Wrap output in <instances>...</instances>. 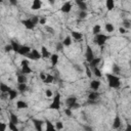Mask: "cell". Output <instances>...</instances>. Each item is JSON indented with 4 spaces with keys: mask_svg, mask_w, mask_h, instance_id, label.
Segmentation results:
<instances>
[{
    "mask_svg": "<svg viewBox=\"0 0 131 131\" xmlns=\"http://www.w3.org/2000/svg\"><path fill=\"white\" fill-rule=\"evenodd\" d=\"M106 79H107V83L108 86L113 89H117L121 86V80L118 76L113 75V74H106Z\"/></svg>",
    "mask_w": 131,
    "mask_h": 131,
    "instance_id": "6da1fadb",
    "label": "cell"
},
{
    "mask_svg": "<svg viewBox=\"0 0 131 131\" xmlns=\"http://www.w3.org/2000/svg\"><path fill=\"white\" fill-rule=\"evenodd\" d=\"M60 98H61V95L59 92H56L53 96V100L52 102L50 103L49 105V108L50 110H54V111H58L60 108V104H61V101H60Z\"/></svg>",
    "mask_w": 131,
    "mask_h": 131,
    "instance_id": "7a4b0ae2",
    "label": "cell"
},
{
    "mask_svg": "<svg viewBox=\"0 0 131 131\" xmlns=\"http://www.w3.org/2000/svg\"><path fill=\"white\" fill-rule=\"evenodd\" d=\"M108 36H106V35H104V34H97V35H95V38H94V42L98 45V46H103L105 43H106V41L108 40Z\"/></svg>",
    "mask_w": 131,
    "mask_h": 131,
    "instance_id": "3957f363",
    "label": "cell"
},
{
    "mask_svg": "<svg viewBox=\"0 0 131 131\" xmlns=\"http://www.w3.org/2000/svg\"><path fill=\"white\" fill-rule=\"evenodd\" d=\"M20 64H21V74L23 75H27V74L32 73V69L29 66V60L28 59H23Z\"/></svg>",
    "mask_w": 131,
    "mask_h": 131,
    "instance_id": "277c9868",
    "label": "cell"
},
{
    "mask_svg": "<svg viewBox=\"0 0 131 131\" xmlns=\"http://www.w3.org/2000/svg\"><path fill=\"white\" fill-rule=\"evenodd\" d=\"M85 58H86V61H87L88 63H89V62L94 58V53H93V51H92V48H91L89 45H87V46H86Z\"/></svg>",
    "mask_w": 131,
    "mask_h": 131,
    "instance_id": "5b68a950",
    "label": "cell"
},
{
    "mask_svg": "<svg viewBox=\"0 0 131 131\" xmlns=\"http://www.w3.org/2000/svg\"><path fill=\"white\" fill-rule=\"evenodd\" d=\"M30 59H33V60H38V59H40L41 58V53L37 50V49H32L31 50V52L27 55Z\"/></svg>",
    "mask_w": 131,
    "mask_h": 131,
    "instance_id": "8992f818",
    "label": "cell"
},
{
    "mask_svg": "<svg viewBox=\"0 0 131 131\" xmlns=\"http://www.w3.org/2000/svg\"><path fill=\"white\" fill-rule=\"evenodd\" d=\"M33 124H34V127H35L36 131H43L44 121L39 120V119H33Z\"/></svg>",
    "mask_w": 131,
    "mask_h": 131,
    "instance_id": "52a82bcc",
    "label": "cell"
},
{
    "mask_svg": "<svg viewBox=\"0 0 131 131\" xmlns=\"http://www.w3.org/2000/svg\"><path fill=\"white\" fill-rule=\"evenodd\" d=\"M31 48L28 46V45H20V48L18 50V54L20 55H24V56H27L30 52H31Z\"/></svg>",
    "mask_w": 131,
    "mask_h": 131,
    "instance_id": "ba28073f",
    "label": "cell"
},
{
    "mask_svg": "<svg viewBox=\"0 0 131 131\" xmlns=\"http://www.w3.org/2000/svg\"><path fill=\"white\" fill-rule=\"evenodd\" d=\"M60 10L63 12V13H69L71 10H72V3L71 2H66V3H63L62 5H61V7H60Z\"/></svg>",
    "mask_w": 131,
    "mask_h": 131,
    "instance_id": "9c48e42d",
    "label": "cell"
},
{
    "mask_svg": "<svg viewBox=\"0 0 131 131\" xmlns=\"http://www.w3.org/2000/svg\"><path fill=\"white\" fill-rule=\"evenodd\" d=\"M121 124H122V121H121L120 116L116 115L115 118H114V121H113V128L114 129H119L121 127Z\"/></svg>",
    "mask_w": 131,
    "mask_h": 131,
    "instance_id": "30bf717a",
    "label": "cell"
},
{
    "mask_svg": "<svg viewBox=\"0 0 131 131\" xmlns=\"http://www.w3.org/2000/svg\"><path fill=\"white\" fill-rule=\"evenodd\" d=\"M99 96H100V94H99V92H97V91H91V92H89V94H88V100H93V101H96L98 98H99Z\"/></svg>",
    "mask_w": 131,
    "mask_h": 131,
    "instance_id": "8fae6325",
    "label": "cell"
},
{
    "mask_svg": "<svg viewBox=\"0 0 131 131\" xmlns=\"http://www.w3.org/2000/svg\"><path fill=\"white\" fill-rule=\"evenodd\" d=\"M21 24H23V25L25 26V28L28 29V30H34V28H35V26L33 25V23L31 21L30 18H28V19H23V20H21Z\"/></svg>",
    "mask_w": 131,
    "mask_h": 131,
    "instance_id": "7c38bea8",
    "label": "cell"
},
{
    "mask_svg": "<svg viewBox=\"0 0 131 131\" xmlns=\"http://www.w3.org/2000/svg\"><path fill=\"white\" fill-rule=\"evenodd\" d=\"M100 81L99 80H92L91 82H90V88L93 90V91H96V90H98V88L100 87Z\"/></svg>",
    "mask_w": 131,
    "mask_h": 131,
    "instance_id": "4fadbf2b",
    "label": "cell"
},
{
    "mask_svg": "<svg viewBox=\"0 0 131 131\" xmlns=\"http://www.w3.org/2000/svg\"><path fill=\"white\" fill-rule=\"evenodd\" d=\"M75 2H76V4L78 5V7H79V9L81 11H86L87 10V4H86V2H84L82 0H76Z\"/></svg>",
    "mask_w": 131,
    "mask_h": 131,
    "instance_id": "5bb4252c",
    "label": "cell"
},
{
    "mask_svg": "<svg viewBox=\"0 0 131 131\" xmlns=\"http://www.w3.org/2000/svg\"><path fill=\"white\" fill-rule=\"evenodd\" d=\"M50 56H51V53L49 52V50L45 46H42L41 47V57H43V58H49Z\"/></svg>",
    "mask_w": 131,
    "mask_h": 131,
    "instance_id": "9a60e30c",
    "label": "cell"
},
{
    "mask_svg": "<svg viewBox=\"0 0 131 131\" xmlns=\"http://www.w3.org/2000/svg\"><path fill=\"white\" fill-rule=\"evenodd\" d=\"M100 61H101V58L100 57H94L90 62H89V68H97V66L100 63Z\"/></svg>",
    "mask_w": 131,
    "mask_h": 131,
    "instance_id": "2e32d148",
    "label": "cell"
},
{
    "mask_svg": "<svg viewBox=\"0 0 131 131\" xmlns=\"http://www.w3.org/2000/svg\"><path fill=\"white\" fill-rule=\"evenodd\" d=\"M10 89H11V88H10L8 85H6V84L3 83V82H0V92H1V93H6V94H8V92H9Z\"/></svg>",
    "mask_w": 131,
    "mask_h": 131,
    "instance_id": "e0dca14e",
    "label": "cell"
},
{
    "mask_svg": "<svg viewBox=\"0 0 131 131\" xmlns=\"http://www.w3.org/2000/svg\"><path fill=\"white\" fill-rule=\"evenodd\" d=\"M16 81H17V83H18V84H27L28 79H27L26 75L18 74V75H17V78H16Z\"/></svg>",
    "mask_w": 131,
    "mask_h": 131,
    "instance_id": "ac0fdd59",
    "label": "cell"
},
{
    "mask_svg": "<svg viewBox=\"0 0 131 131\" xmlns=\"http://www.w3.org/2000/svg\"><path fill=\"white\" fill-rule=\"evenodd\" d=\"M41 6H42V1H40V0H34L33 3H32L31 8L33 10H38L39 8H41Z\"/></svg>",
    "mask_w": 131,
    "mask_h": 131,
    "instance_id": "d6986e66",
    "label": "cell"
},
{
    "mask_svg": "<svg viewBox=\"0 0 131 131\" xmlns=\"http://www.w3.org/2000/svg\"><path fill=\"white\" fill-rule=\"evenodd\" d=\"M75 102H77V97H76V96H74V95H71V96H69V97L66 99V103H67L68 107H69L70 105L74 104Z\"/></svg>",
    "mask_w": 131,
    "mask_h": 131,
    "instance_id": "ffe728a7",
    "label": "cell"
},
{
    "mask_svg": "<svg viewBox=\"0 0 131 131\" xmlns=\"http://www.w3.org/2000/svg\"><path fill=\"white\" fill-rule=\"evenodd\" d=\"M45 124H46V129H45V131H56L54 125H53L52 122H50L49 120H46V121H45Z\"/></svg>",
    "mask_w": 131,
    "mask_h": 131,
    "instance_id": "44dd1931",
    "label": "cell"
},
{
    "mask_svg": "<svg viewBox=\"0 0 131 131\" xmlns=\"http://www.w3.org/2000/svg\"><path fill=\"white\" fill-rule=\"evenodd\" d=\"M72 37H73L75 40L79 41V40H81V39L83 38V34H82L81 32H78V31H73V32H72Z\"/></svg>",
    "mask_w": 131,
    "mask_h": 131,
    "instance_id": "7402d4cb",
    "label": "cell"
},
{
    "mask_svg": "<svg viewBox=\"0 0 131 131\" xmlns=\"http://www.w3.org/2000/svg\"><path fill=\"white\" fill-rule=\"evenodd\" d=\"M58 54H56V53H53V54H51V56H50V60H51V64H52V67H55L56 64H57V62H58Z\"/></svg>",
    "mask_w": 131,
    "mask_h": 131,
    "instance_id": "603a6c76",
    "label": "cell"
},
{
    "mask_svg": "<svg viewBox=\"0 0 131 131\" xmlns=\"http://www.w3.org/2000/svg\"><path fill=\"white\" fill-rule=\"evenodd\" d=\"M10 45H11V47H12V51H14V52L18 53V50H19V48H20V45H19L16 41H14V40H12V41H11Z\"/></svg>",
    "mask_w": 131,
    "mask_h": 131,
    "instance_id": "cb8c5ba5",
    "label": "cell"
},
{
    "mask_svg": "<svg viewBox=\"0 0 131 131\" xmlns=\"http://www.w3.org/2000/svg\"><path fill=\"white\" fill-rule=\"evenodd\" d=\"M16 107L18 110H23V108H28V103L24 100H17L16 102Z\"/></svg>",
    "mask_w": 131,
    "mask_h": 131,
    "instance_id": "d4e9b609",
    "label": "cell"
},
{
    "mask_svg": "<svg viewBox=\"0 0 131 131\" xmlns=\"http://www.w3.org/2000/svg\"><path fill=\"white\" fill-rule=\"evenodd\" d=\"M105 6H106V8H107L108 11L113 10V9L115 8V1H114V0H106Z\"/></svg>",
    "mask_w": 131,
    "mask_h": 131,
    "instance_id": "484cf974",
    "label": "cell"
},
{
    "mask_svg": "<svg viewBox=\"0 0 131 131\" xmlns=\"http://www.w3.org/2000/svg\"><path fill=\"white\" fill-rule=\"evenodd\" d=\"M17 95H18V93H17V91H16V90L10 89V90H9V92H8V97H9V99H10V100H13L14 98H16V97H17Z\"/></svg>",
    "mask_w": 131,
    "mask_h": 131,
    "instance_id": "4316f807",
    "label": "cell"
},
{
    "mask_svg": "<svg viewBox=\"0 0 131 131\" xmlns=\"http://www.w3.org/2000/svg\"><path fill=\"white\" fill-rule=\"evenodd\" d=\"M61 43H62L63 47H64V46H66V47H68V46H70V45L72 44V38H71L70 36H67V37L63 39V41H62Z\"/></svg>",
    "mask_w": 131,
    "mask_h": 131,
    "instance_id": "83f0119b",
    "label": "cell"
},
{
    "mask_svg": "<svg viewBox=\"0 0 131 131\" xmlns=\"http://www.w3.org/2000/svg\"><path fill=\"white\" fill-rule=\"evenodd\" d=\"M54 81V77L51 75V74H47L46 75V78H45V80L43 81L45 84H50V83H52Z\"/></svg>",
    "mask_w": 131,
    "mask_h": 131,
    "instance_id": "f1b7e54d",
    "label": "cell"
},
{
    "mask_svg": "<svg viewBox=\"0 0 131 131\" xmlns=\"http://www.w3.org/2000/svg\"><path fill=\"white\" fill-rule=\"evenodd\" d=\"M9 122H11V123H13L15 125L18 124V118L14 113H10V121Z\"/></svg>",
    "mask_w": 131,
    "mask_h": 131,
    "instance_id": "f546056e",
    "label": "cell"
},
{
    "mask_svg": "<svg viewBox=\"0 0 131 131\" xmlns=\"http://www.w3.org/2000/svg\"><path fill=\"white\" fill-rule=\"evenodd\" d=\"M104 28H105V31H106L107 33H112V32H114V30H115L114 25L111 24V23H106L105 26H104Z\"/></svg>",
    "mask_w": 131,
    "mask_h": 131,
    "instance_id": "4dcf8cb0",
    "label": "cell"
},
{
    "mask_svg": "<svg viewBox=\"0 0 131 131\" xmlns=\"http://www.w3.org/2000/svg\"><path fill=\"white\" fill-rule=\"evenodd\" d=\"M100 31H101L100 25H94V27H93V29H92V33H93L94 35H97V34L100 33Z\"/></svg>",
    "mask_w": 131,
    "mask_h": 131,
    "instance_id": "1f68e13d",
    "label": "cell"
},
{
    "mask_svg": "<svg viewBox=\"0 0 131 131\" xmlns=\"http://www.w3.org/2000/svg\"><path fill=\"white\" fill-rule=\"evenodd\" d=\"M112 71H113V75H118V74H120V67L118 66V64H113V67H112Z\"/></svg>",
    "mask_w": 131,
    "mask_h": 131,
    "instance_id": "d6a6232c",
    "label": "cell"
},
{
    "mask_svg": "<svg viewBox=\"0 0 131 131\" xmlns=\"http://www.w3.org/2000/svg\"><path fill=\"white\" fill-rule=\"evenodd\" d=\"M122 25H123V28L126 29V30L131 28V21H130V19H124Z\"/></svg>",
    "mask_w": 131,
    "mask_h": 131,
    "instance_id": "836d02e7",
    "label": "cell"
},
{
    "mask_svg": "<svg viewBox=\"0 0 131 131\" xmlns=\"http://www.w3.org/2000/svg\"><path fill=\"white\" fill-rule=\"evenodd\" d=\"M93 73H94V76L97 77V78H100L102 76V74H101V72L98 68H93Z\"/></svg>",
    "mask_w": 131,
    "mask_h": 131,
    "instance_id": "e575fe53",
    "label": "cell"
},
{
    "mask_svg": "<svg viewBox=\"0 0 131 131\" xmlns=\"http://www.w3.org/2000/svg\"><path fill=\"white\" fill-rule=\"evenodd\" d=\"M54 127H55L56 131H57V130H61V129L63 128V124H62V122H61V121H57V122L55 123Z\"/></svg>",
    "mask_w": 131,
    "mask_h": 131,
    "instance_id": "d590c367",
    "label": "cell"
},
{
    "mask_svg": "<svg viewBox=\"0 0 131 131\" xmlns=\"http://www.w3.org/2000/svg\"><path fill=\"white\" fill-rule=\"evenodd\" d=\"M8 128H9L11 131H18V128H17V126H16L15 124L11 123V122H9V123H8Z\"/></svg>",
    "mask_w": 131,
    "mask_h": 131,
    "instance_id": "8d00e7d4",
    "label": "cell"
},
{
    "mask_svg": "<svg viewBox=\"0 0 131 131\" xmlns=\"http://www.w3.org/2000/svg\"><path fill=\"white\" fill-rule=\"evenodd\" d=\"M30 19H31V21L33 23L34 26H36L37 24H39V17H38V15H33Z\"/></svg>",
    "mask_w": 131,
    "mask_h": 131,
    "instance_id": "74e56055",
    "label": "cell"
},
{
    "mask_svg": "<svg viewBox=\"0 0 131 131\" xmlns=\"http://www.w3.org/2000/svg\"><path fill=\"white\" fill-rule=\"evenodd\" d=\"M17 88H18V90H19L20 92H25V91L28 89V87H27V84H18Z\"/></svg>",
    "mask_w": 131,
    "mask_h": 131,
    "instance_id": "f35d334b",
    "label": "cell"
},
{
    "mask_svg": "<svg viewBox=\"0 0 131 131\" xmlns=\"http://www.w3.org/2000/svg\"><path fill=\"white\" fill-rule=\"evenodd\" d=\"M78 16H79V18L80 19H83V18H85L86 16H87V11H79V13H78Z\"/></svg>",
    "mask_w": 131,
    "mask_h": 131,
    "instance_id": "ab89813d",
    "label": "cell"
},
{
    "mask_svg": "<svg viewBox=\"0 0 131 131\" xmlns=\"http://www.w3.org/2000/svg\"><path fill=\"white\" fill-rule=\"evenodd\" d=\"M80 106H81V105H80V103H78V102H75L74 104L70 105L68 108H70V110H72V111H73V110H77V108H79Z\"/></svg>",
    "mask_w": 131,
    "mask_h": 131,
    "instance_id": "60d3db41",
    "label": "cell"
},
{
    "mask_svg": "<svg viewBox=\"0 0 131 131\" xmlns=\"http://www.w3.org/2000/svg\"><path fill=\"white\" fill-rule=\"evenodd\" d=\"M86 76L88 78H91V76H92V72H91V70L88 66H86Z\"/></svg>",
    "mask_w": 131,
    "mask_h": 131,
    "instance_id": "b9f144b4",
    "label": "cell"
},
{
    "mask_svg": "<svg viewBox=\"0 0 131 131\" xmlns=\"http://www.w3.org/2000/svg\"><path fill=\"white\" fill-rule=\"evenodd\" d=\"M55 48H56L57 51H61V50L63 49V45H62V43H61V42H58V43L56 44V47H55Z\"/></svg>",
    "mask_w": 131,
    "mask_h": 131,
    "instance_id": "7bdbcfd3",
    "label": "cell"
},
{
    "mask_svg": "<svg viewBox=\"0 0 131 131\" xmlns=\"http://www.w3.org/2000/svg\"><path fill=\"white\" fill-rule=\"evenodd\" d=\"M4 51H5V52H10V51H12V47H11V45H10V44L5 45V46H4Z\"/></svg>",
    "mask_w": 131,
    "mask_h": 131,
    "instance_id": "ee69618b",
    "label": "cell"
},
{
    "mask_svg": "<svg viewBox=\"0 0 131 131\" xmlns=\"http://www.w3.org/2000/svg\"><path fill=\"white\" fill-rule=\"evenodd\" d=\"M64 114H66L68 117H71V116H72V114H73V111L67 107V108H64Z\"/></svg>",
    "mask_w": 131,
    "mask_h": 131,
    "instance_id": "f6af8a7d",
    "label": "cell"
},
{
    "mask_svg": "<svg viewBox=\"0 0 131 131\" xmlns=\"http://www.w3.org/2000/svg\"><path fill=\"white\" fill-rule=\"evenodd\" d=\"M6 128H7V125H6L5 123L0 122V131H5V130H6Z\"/></svg>",
    "mask_w": 131,
    "mask_h": 131,
    "instance_id": "bcb514c9",
    "label": "cell"
},
{
    "mask_svg": "<svg viewBox=\"0 0 131 131\" xmlns=\"http://www.w3.org/2000/svg\"><path fill=\"white\" fill-rule=\"evenodd\" d=\"M45 30L48 32V33H50V34H54V30L51 28V27H48V26H45Z\"/></svg>",
    "mask_w": 131,
    "mask_h": 131,
    "instance_id": "7dc6e473",
    "label": "cell"
},
{
    "mask_svg": "<svg viewBox=\"0 0 131 131\" xmlns=\"http://www.w3.org/2000/svg\"><path fill=\"white\" fill-rule=\"evenodd\" d=\"M45 95H46V97H51L52 96V91L50 89H46L45 90Z\"/></svg>",
    "mask_w": 131,
    "mask_h": 131,
    "instance_id": "c3c4849f",
    "label": "cell"
},
{
    "mask_svg": "<svg viewBox=\"0 0 131 131\" xmlns=\"http://www.w3.org/2000/svg\"><path fill=\"white\" fill-rule=\"evenodd\" d=\"M83 128H84V131H94L92 127L87 126V125H86V126H83Z\"/></svg>",
    "mask_w": 131,
    "mask_h": 131,
    "instance_id": "681fc988",
    "label": "cell"
},
{
    "mask_svg": "<svg viewBox=\"0 0 131 131\" xmlns=\"http://www.w3.org/2000/svg\"><path fill=\"white\" fill-rule=\"evenodd\" d=\"M39 24L45 25V24H46V18H45V17H40V18H39Z\"/></svg>",
    "mask_w": 131,
    "mask_h": 131,
    "instance_id": "f907efd6",
    "label": "cell"
},
{
    "mask_svg": "<svg viewBox=\"0 0 131 131\" xmlns=\"http://www.w3.org/2000/svg\"><path fill=\"white\" fill-rule=\"evenodd\" d=\"M119 32H120L121 34H126L127 30H126V29H124L123 27H120V28H119Z\"/></svg>",
    "mask_w": 131,
    "mask_h": 131,
    "instance_id": "816d5d0a",
    "label": "cell"
},
{
    "mask_svg": "<svg viewBox=\"0 0 131 131\" xmlns=\"http://www.w3.org/2000/svg\"><path fill=\"white\" fill-rule=\"evenodd\" d=\"M45 78H46V75H45L44 73H41V74H40V79L44 81V80H45Z\"/></svg>",
    "mask_w": 131,
    "mask_h": 131,
    "instance_id": "f5cc1de1",
    "label": "cell"
},
{
    "mask_svg": "<svg viewBox=\"0 0 131 131\" xmlns=\"http://www.w3.org/2000/svg\"><path fill=\"white\" fill-rule=\"evenodd\" d=\"M9 2H10L11 5H17V1L16 0H9Z\"/></svg>",
    "mask_w": 131,
    "mask_h": 131,
    "instance_id": "db71d44e",
    "label": "cell"
},
{
    "mask_svg": "<svg viewBox=\"0 0 131 131\" xmlns=\"http://www.w3.org/2000/svg\"><path fill=\"white\" fill-rule=\"evenodd\" d=\"M125 131H131V125L130 124H127V127H126Z\"/></svg>",
    "mask_w": 131,
    "mask_h": 131,
    "instance_id": "11a10c76",
    "label": "cell"
},
{
    "mask_svg": "<svg viewBox=\"0 0 131 131\" xmlns=\"http://www.w3.org/2000/svg\"><path fill=\"white\" fill-rule=\"evenodd\" d=\"M1 112H2V108H1V106H0V113H1Z\"/></svg>",
    "mask_w": 131,
    "mask_h": 131,
    "instance_id": "9f6ffc18",
    "label": "cell"
}]
</instances>
